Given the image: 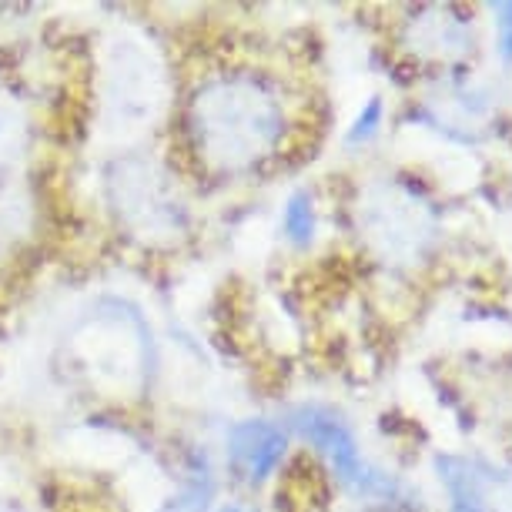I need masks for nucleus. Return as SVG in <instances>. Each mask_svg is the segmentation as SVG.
<instances>
[{
  "label": "nucleus",
  "mask_w": 512,
  "mask_h": 512,
  "mask_svg": "<svg viewBox=\"0 0 512 512\" xmlns=\"http://www.w3.org/2000/svg\"><path fill=\"white\" fill-rule=\"evenodd\" d=\"M285 456V432L265 419H248L231 429L228 459L238 476L251 482L268 479Z\"/></svg>",
  "instance_id": "nucleus-4"
},
{
  "label": "nucleus",
  "mask_w": 512,
  "mask_h": 512,
  "mask_svg": "<svg viewBox=\"0 0 512 512\" xmlns=\"http://www.w3.org/2000/svg\"><path fill=\"white\" fill-rule=\"evenodd\" d=\"M492 14H496V31H499V54L502 61L512 64V4H496Z\"/></svg>",
  "instance_id": "nucleus-8"
},
{
  "label": "nucleus",
  "mask_w": 512,
  "mask_h": 512,
  "mask_svg": "<svg viewBox=\"0 0 512 512\" xmlns=\"http://www.w3.org/2000/svg\"><path fill=\"white\" fill-rule=\"evenodd\" d=\"M282 228H285L288 241L298 245V248H305L308 241H312V235H315V208H312V198H308L305 191H298V195L288 198Z\"/></svg>",
  "instance_id": "nucleus-6"
},
{
  "label": "nucleus",
  "mask_w": 512,
  "mask_h": 512,
  "mask_svg": "<svg viewBox=\"0 0 512 512\" xmlns=\"http://www.w3.org/2000/svg\"><path fill=\"white\" fill-rule=\"evenodd\" d=\"M442 482L449 489L452 512H486V492H482V479L476 466H469L466 459H439Z\"/></svg>",
  "instance_id": "nucleus-5"
},
{
  "label": "nucleus",
  "mask_w": 512,
  "mask_h": 512,
  "mask_svg": "<svg viewBox=\"0 0 512 512\" xmlns=\"http://www.w3.org/2000/svg\"><path fill=\"white\" fill-rule=\"evenodd\" d=\"M379 124H382V101L379 98H372L369 104L362 108V114L355 118L352 124V131H349V144H359V141H369L375 131H379Z\"/></svg>",
  "instance_id": "nucleus-7"
},
{
  "label": "nucleus",
  "mask_w": 512,
  "mask_h": 512,
  "mask_svg": "<svg viewBox=\"0 0 512 512\" xmlns=\"http://www.w3.org/2000/svg\"><path fill=\"white\" fill-rule=\"evenodd\" d=\"M188 134L198 158L215 171H248L278 148L285 111L275 91L255 74H221L195 91Z\"/></svg>",
  "instance_id": "nucleus-1"
},
{
  "label": "nucleus",
  "mask_w": 512,
  "mask_h": 512,
  "mask_svg": "<svg viewBox=\"0 0 512 512\" xmlns=\"http://www.w3.org/2000/svg\"><path fill=\"white\" fill-rule=\"evenodd\" d=\"M292 425H295L298 436H302L308 446L332 466L335 479L342 482L352 496H362V499H395L399 496V482L379 469H372L369 462L359 456L355 436L335 412L322 409V405H302V409L292 412Z\"/></svg>",
  "instance_id": "nucleus-2"
},
{
  "label": "nucleus",
  "mask_w": 512,
  "mask_h": 512,
  "mask_svg": "<svg viewBox=\"0 0 512 512\" xmlns=\"http://www.w3.org/2000/svg\"><path fill=\"white\" fill-rule=\"evenodd\" d=\"M111 201L121 221L138 235H175L181 228V205L158 171L144 161H124L111 175Z\"/></svg>",
  "instance_id": "nucleus-3"
}]
</instances>
